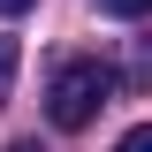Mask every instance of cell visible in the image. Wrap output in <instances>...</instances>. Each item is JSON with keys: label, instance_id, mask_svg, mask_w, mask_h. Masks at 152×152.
<instances>
[{"label": "cell", "instance_id": "obj_2", "mask_svg": "<svg viewBox=\"0 0 152 152\" xmlns=\"http://www.w3.org/2000/svg\"><path fill=\"white\" fill-rule=\"evenodd\" d=\"M15 61H23V53H15V38H0V99H8V84H15Z\"/></svg>", "mask_w": 152, "mask_h": 152}, {"label": "cell", "instance_id": "obj_4", "mask_svg": "<svg viewBox=\"0 0 152 152\" xmlns=\"http://www.w3.org/2000/svg\"><path fill=\"white\" fill-rule=\"evenodd\" d=\"M114 152H152V122H137V129H122V145Z\"/></svg>", "mask_w": 152, "mask_h": 152}, {"label": "cell", "instance_id": "obj_3", "mask_svg": "<svg viewBox=\"0 0 152 152\" xmlns=\"http://www.w3.org/2000/svg\"><path fill=\"white\" fill-rule=\"evenodd\" d=\"M107 15H122V23H137V15H152V0H99Z\"/></svg>", "mask_w": 152, "mask_h": 152}, {"label": "cell", "instance_id": "obj_1", "mask_svg": "<svg viewBox=\"0 0 152 152\" xmlns=\"http://www.w3.org/2000/svg\"><path fill=\"white\" fill-rule=\"evenodd\" d=\"M107 99H114V69L107 61H61L53 84H46V122L53 129H84Z\"/></svg>", "mask_w": 152, "mask_h": 152}, {"label": "cell", "instance_id": "obj_6", "mask_svg": "<svg viewBox=\"0 0 152 152\" xmlns=\"http://www.w3.org/2000/svg\"><path fill=\"white\" fill-rule=\"evenodd\" d=\"M8 152H38V137H15V145H8Z\"/></svg>", "mask_w": 152, "mask_h": 152}, {"label": "cell", "instance_id": "obj_5", "mask_svg": "<svg viewBox=\"0 0 152 152\" xmlns=\"http://www.w3.org/2000/svg\"><path fill=\"white\" fill-rule=\"evenodd\" d=\"M23 8H38V0H0V15H23Z\"/></svg>", "mask_w": 152, "mask_h": 152}]
</instances>
